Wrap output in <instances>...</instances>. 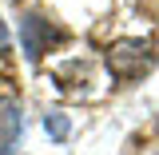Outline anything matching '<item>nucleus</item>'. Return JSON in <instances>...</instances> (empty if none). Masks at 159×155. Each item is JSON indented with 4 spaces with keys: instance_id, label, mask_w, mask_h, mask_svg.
Segmentation results:
<instances>
[{
    "instance_id": "20e7f679",
    "label": "nucleus",
    "mask_w": 159,
    "mask_h": 155,
    "mask_svg": "<svg viewBox=\"0 0 159 155\" xmlns=\"http://www.w3.org/2000/svg\"><path fill=\"white\" fill-rule=\"evenodd\" d=\"M44 131L52 139H68V116H64V112H48V116H44Z\"/></svg>"
},
{
    "instance_id": "7ed1b4c3",
    "label": "nucleus",
    "mask_w": 159,
    "mask_h": 155,
    "mask_svg": "<svg viewBox=\"0 0 159 155\" xmlns=\"http://www.w3.org/2000/svg\"><path fill=\"white\" fill-rule=\"evenodd\" d=\"M24 131V116H20V103L12 96H0V155H12Z\"/></svg>"
},
{
    "instance_id": "39448f33",
    "label": "nucleus",
    "mask_w": 159,
    "mask_h": 155,
    "mask_svg": "<svg viewBox=\"0 0 159 155\" xmlns=\"http://www.w3.org/2000/svg\"><path fill=\"white\" fill-rule=\"evenodd\" d=\"M0 52H8V28H4V20H0Z\"/></svg>"
},
{
    "instance_id": "f03ea898",
    "label": "nucleus",
    "mask_w": 159,
    "mask_h": 155,
    "mask_svg": "<svg viewBox=\"0 0 159 155\" xmlns=\"http://www.w3.org/2000/svg\"><path fill=\"white\" fill-rule=\"evenodd\" d=\"M60 40H64V32L52 28L44 16H24L20 20V44H24V56L28 60H40L48 52V44H60Z\"/></svg>"
},
{
    "instance_id": "f257e3e1",
    "label": "nucleus",
    "mask_w": 159,
    "mask_h": 155,
    "mask_svg": "<svg viewBox=\"0 0 159 155\" xmlns=\"http://www.w3.org/2000/svg\"><path fill=\"white\" fill-rule=\"evenodd\" d=\"M103 60L116 80H139L143 72H151L155 52H151V40H116Z\"/></svg>"
}]
</instances>
